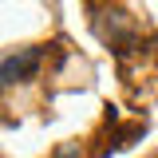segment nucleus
Instances as JSON below:
<instances>
[{
	"label": "nucleus",
	"instance_id": "nucleus-1",
	"mask_svg": "<svg viewBox=\"0 0 158 158\" xmlns=\"http://www.w3.org/2000/svg\"><path fill=\"white\" fill-rule=\"evenodd\" d=\"M36 67H40V48H20V52H12V56H4L0 59V87L28 79Z\"/></svg>",
	"mask_w": 158,
	"mask_h": 158
},
{
	"label": "nucleus",
	"instance_id": "nucleus-2",
	"mask_svg": "<svg viewBox=\"0 0 158 158\" xmlns=\"http://www.w3.org/2000/svg\"><path fill=\"white\" fill-rule=\"evenodd\" d=\"M56 158H83V146H79V142H67V146L56 150Z\"/></svg>",
	"mask_w": 158,
	"mask_h": 158
}]
</instances>
